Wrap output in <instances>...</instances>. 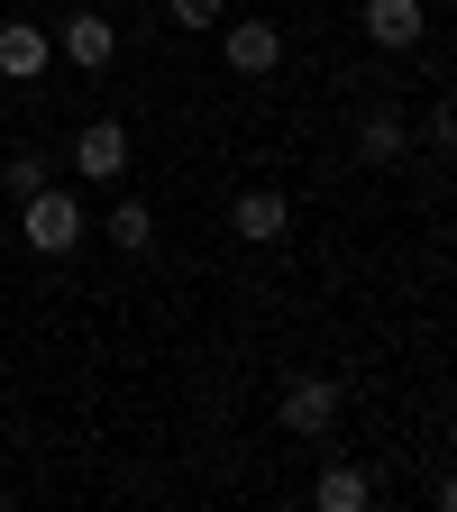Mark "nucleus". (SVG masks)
<instances>
[{"instance_id":"1","label":"nucleus","mask_w":457,"mask_h":512,"mask_svg":"<svg viewBox=\"0 0 457 512\" xmlns=\"http://www.w3.org/2000/svg\"><path fill=\"white\" fill-rule=\"evenodd\" d=\"M83 192H64V183H37L28 202H19V238H28V256H74L83 247Z\"/></svg>"},{"instance_id":"2","label":"nucleus","mask_w":457,"mask_h":512,"mask_svg":"<svg viewBox=\"0 0 457 512\" xmlns=\"http://www.w3.org/2000/svg\"><path fill=\"white\" fill-rule=\"evenodd\" d=\"M275 412H284V430H293V439H330V430H339V412H348V394H339V375H293Z\"/></svg>"},{"instance_id":"3","label":"nucleus","mask_w":457,"mask_h":512,"mask_svg":"<svg viewBox=\"0 0 457 512\" xmlns=\"http://www.w3.org/2000/svg\"><path fill=\"white\" fill-rule=\"evenodd\" d=\"M220 64L247 83H266L275 64H284V28L275 19H220Z\"/></svg>"},{"instance_id":"4","label":"nucleus","mask_w":457,"mask_h":512,"mask_svg":"<svg viewBox=\"0 0 457 512\" xmlns=\"http://www.w3.org/2000/svg\"><path fill=\"white\" fill-rule=\"evenodd\" d=\"M357 28H366V46H384V55H412V46L430 37V0H366Z\"/></svg>"},{"instance_id":"5","label":"nucleus","mask_w":457,"mask_h":512,"mask_svg":"<svg viewBox=\"0 0 457 512\" xmlns=\"http://www.w3.org/2000/svg\"><path fill=\"white\" fill-rule=\"evenodd\" d=\"M229 229H238L247 247H284V238H293V202H284L275 183H247L238 202H229Z\"/></svg>"},{"instance_id":"6","label":"nucleus","mask_w":457,"mask_h":512,"mask_svg":"<svg viewBox=\"0 0 457 512\" xmlns=\"http://www.w3.org/2000/svg\"><path fill=\"white\" fill-rule=\"evenodd\" d=\"M128 165H138V156H128V128H119V119L74 128V183H119Z\"/></svg>"},{"instance_id":"7","label":"nucleus","mask_w":457,"mask_h":512,"mask_svg":"<svg viewBox=\"0 0 457 512\" xmlns=\"http://www.w3.org/2000/svg\"><path fill=\"white\" fill-rule=\"evenodd\" d=\"M55 64V37L37 19H0V83H46Z\"/></svg>"},{"instance_id":"8","label":"nucleus","mask_w":457,"mask_h":512,"mask_svg":"<svg viewBox=\"0 0 457 512\" xmlns=\"http://www.w3.org/2000/svg\"><path fill=\"white\" fill-rule=\"evenodd\" d=\"M55 55L74 64V74H110V55H119V28H110L101 10H74V19H64V37H55Z\"/></svg>"},{"instance_id":"9","label":"nucleus","mask_w":457,"mask_h":512,"mask_svg":"<svg viewBox=\"0 0 457 512\" xmlns=\"http://www.w3.org/2000/svg\"><path fill=\"white\" fill-rule=\"evenodd\" d=\"M403 156H412L403 110H394V101H366V110H357V165H403Z\"/></svg>"},{"instance_id":"10","label":"nucleus","mask_w":457,"mask_h":512,"mask_svg":"<svg viewBox=\"0 0 457 512\" xmlns=\"http://www.w3.org/2000/svg\"><path fill=\"white\" fill-rule=\"evenodd\" d=\"M311 503H320V512H366V503H375V476L348 467V458H330V467H320V485H311Z\"/></svg>"},{"instance_id":"11","label":"nucleus","mask_w":457,"mask_h":512,"mask_svg":"<svg viewBox=\"0 0 457 512\" xmlns=\"http://www.w3.org/2000/svg\"><path fill=\"white\" fill-rule=\"evenodd\" d=\"M110 247L119 256H147L156 247V211L147 202H110Z\"/></svg>"},{"instance_id":"12","label":"nucleus","mask_w":457,"mask_h":512,"mask_svg":"<svg viewBox=\"0 0 457 512\" xmlns=\"http://www.w3.org/2000/svg\"><path fill=\"white\" fill-rule=\"evenodd\" d=\"M37 183H55V174H46V156H10V165H0V192H10V202H28Z\"/></svg>"},{"instance_id":"13","label":"nucleus","mask_w":457,"mask_h":512,"mask_svg":"<svg viewBox=\"0 0 457 512\" xmlns=\"http://www.w3.org/2000/svg\"><path fill=\"white\" fill-rule=\"evenodd\" d=\"M165 19H174V28H220L229 0H165Z\"/></svg>"},{"instance_id":"14","label":"nucleus","mask_w":457,"mask_h":512,"mask_svg":"<svg viewBox=\"0 0 457 512\" xmlns=\"http://www.w3.org/2000/svg\"><path fill=\"white\" fill-rule=\"evenodd\" d=\"M421 147H439V156L457 147V119H448V101H430V119H421Z\"/></svg>"},{"instance_id":"15","label":"nucleus","mask_w":457,"mask_h":512,"mask_svg":"<svg viewBox=\"0 0 457 512\" xmlns=\"http://www.w3.org/2000/svg\"><path fill=\"white\" fill-rule=\"evenodd\" d=\"M0 375H10V366H0Z\"/></svg>"}]
</instances>
